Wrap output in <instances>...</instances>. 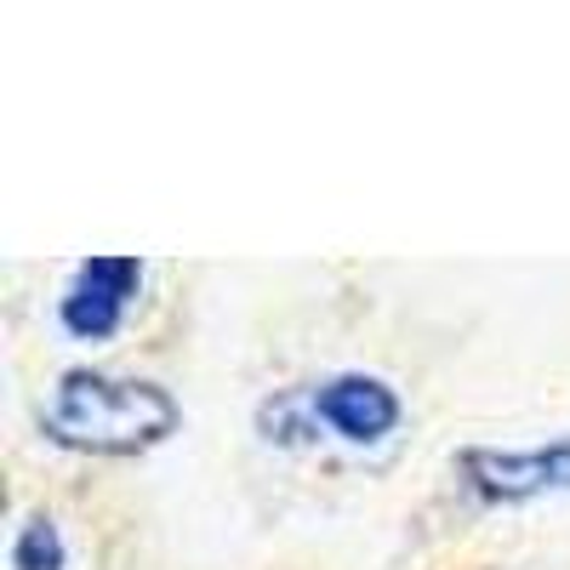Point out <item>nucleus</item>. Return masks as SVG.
<instances>
[{"mask_svg": "<svg viewBox=\"0 0 570 570\" xmlns=\"http://www.w3.org/2000/svg\"><path fill=\"white\" fill-rule=\"evenodd\" d=\"M183 405L171 389L149 383V376H115L75 365L58 376L52 400L40 405V434L80 451V456H142L177 434Z\"/></svg>", "mask_w": 570, "mask_h": 570, "instance_id": "f257e3e1", "label": "nucleus"}, {"mask_svg": "<svg viewBox=\"0 0 570 570\" xmlns=\"http://www.w3.org/2000/svg\"><path fill=\"white\" fill-rule=\"evenodd\" d=\"M405 422V400L389 376L371 371H337L325 383L285 389L257 411L263 440L274 445H308V440H343V445H383L394 440V428Z\"/></svg>", "mask_w": 570, "mask_h": 570, "instance_id": "f03ea898", "label": "nucleus"}, {"mask_svg": "<svg viewBox=\"0 0 570 570\" xmlns=\"http://www.w3.org/2000/svg\"><path fill=\"white\" fill-rule=\"evenodd\" d=\"M462 485L491 502V508H519V502H537V497H559L570 491V440H548V445H468L456 456Z\"/></svg>", "mask_w": 570, "mask_h": 570, "instance_id": "7ed1b4c3", "label": "nucleus"}, {"mask_svg": "<svg viewBox=\"0 0 570 570\" xmlns=\"http://www.w3.org/2000/svg\"><path fill=\"white\" fill-rule=\"evenodd\" d=\"M142 279H149V268H142L137 257H86V263H75L63 297H58V325L80 343H109L126 325Z\"/></svg>", "mask_w": 570, "mask_h": 570, "instance_id": "20e7f679", "label": "nucleus"}, {"mask_svg": "<svg viewBox=\"0 0 570 570\" xmlns=\"http://www.w3.org/2000/svg\"><path fill=\"white\" fill-rule=\"evenodd\" d=\"M69 548L52 513H29L23 525L12 531V570H63Z\"/></svg>", "mask_w": 570, "mask_h": 570, "instance_id": "39448f33", "label": "nucleus"}]
</instances>
